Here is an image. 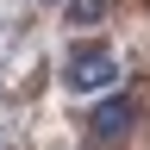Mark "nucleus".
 <instances>
[{"mask_svg": "<svg viewBox=\"0 0 150 150\" xmlns=\"http://www.w3.org/2000/svg\"><path fill=\"white\" fill-rule=\"evenodd\" d=\"M131 125H138V106H131V100H106L88 119V150H119L131 138Z\"/></svg>", "mask_w": 150, "mask_h": 150, "instance_id": "nucleus-2", "label": "nucleus"}, {"mask_svg": "<svg viewBox=\"0 0 150 150\" xmlns=\"http://www.w3.org/2000/svg\"><path fill=\"white\" fill-rule=\"evenodd\" d=\"M63 81L75 94H94V88H112L119 81V56H112L106 44H75L63 56Z\"/></svg>", "mask_w": 150, "mask_h": 150, "instance_id": "nucleus-1", "label": "nucleus"}, {"mask_svg": "<svg viewBox=\"0 0 150 150\" xmlns=\"http://www.w3.org/2000/svg\"><path fill=\"white\" fill-rule=\"evenodd\" d=\"M106 19V0H69V25H94Z\"/></svg>", "mask_w": 150, "mask_h": 150, "instance_id": "nucleus-3", "label": "nucleus"}]
</instances>
